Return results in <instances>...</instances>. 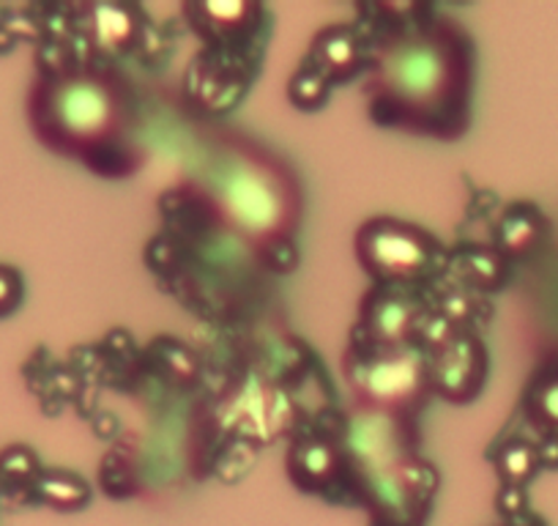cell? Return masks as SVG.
<instances>
[{
	"label": "cell",
	"mask_w": 558,
	"mask_h": 526,
	"mask_svg": "<svg viewBox=\"0 0 558 526\" xmlns=\"http://www.w3.org/2000/svg\"><path fill=\"white\" fill-rule=\"evenodd\" d=\"M529 415L545 433L558 439V370L542 375L529 392Z\"/></svg>",
	"instance_id": "cell-1"
},
{
	"label": "cell",
	"mask_w": 558,
	"mask_h": 526,
	"mask_svg": "<svg viewBox=\"0 0 558 526\" xmlns=\"http://www.w3.org/2000/svg\"><path fill=\"white\" fill-rule=\"evenodd\" d=\"M23 299V277L12 266L0 263V315H9Z\"/></svg>",
	"instance_id": "cell-3"
},
{
	"label": "cell",
	"mask_w": 558,
	"mask_h": 526,
	"mask_svg": "<svg viewBox=\"0 0 558 526\" xmlns=\"http://www.w3.org/2000/svg\"><path fill=\"white\" fill-rule=\"evenodd\" d=\"M36 458L25 447H9L0 455V491H14V488L36 486Z\"/></svg>",
	"instance_id": "cell-2"
}]
</instances>
